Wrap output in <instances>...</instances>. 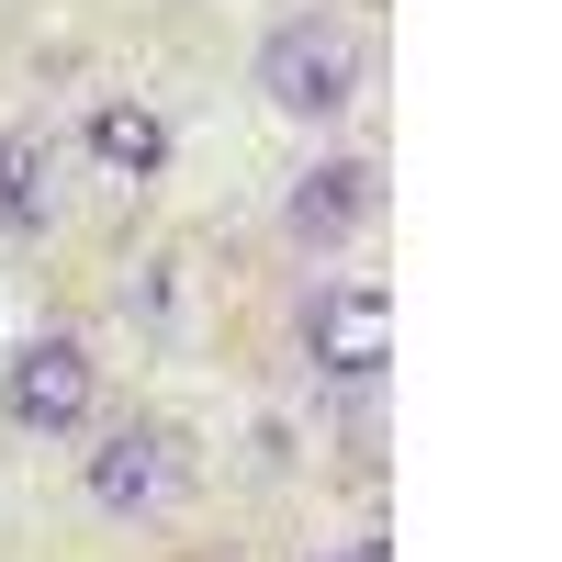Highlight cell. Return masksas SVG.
<instances>
[{
  "instance_id": "6da1fadb",
  "label": "cell",
  "mask_w": 562,
  "mask_h": 562,
  "mask_svg": "<svg viewBox=\"0 0 562 562\" xmlns=\"http://www.w3.org/2000/svg\"><path fill=\"white\" fill-rule=\"evenodd\" d=\"M259 102H270V113H293V124L349 113V102H360V34H349V23H326V12L270 23V45H259Z\"/></svg>"
},
{
  "instance_id": "7a4b0ae2",
  "label": "cell",
  "mask_w": 562,
  "mask_h": 562,
  "mask_svg": "<svg viewBox=\"0 0 562 562\" xmlns=\"http://www.w3.org/2000/svg\"><path fill=\"white\" fill-rule=\"evenodd\" d=\"M0 416H12V428H34V439L79 428V416H90V349H79V338H34V349H12V371H0Z\"/></svg>"
},
{
  "instance_id": "3957f363",
  "label": "cell",
  "mask_w": 562,
  "mask_h": 562,
  "mask_svg": "<svg viewBox=\"0 0 562 562\" xmlns=\"http://www.w3.org/2000/svg\"><path fill=\"white\" fill-rule=\"evenodd\" d=\"M304 338H315V371H338V383H383V360H394V304L371 293V281H326L315 315H304Z\"/></svg>"
},
{
  "instance_id": "277c9868",
  "label": "cell",
  "mask_w": 562,
  "mask_h": 562,
  "mask_svg": "<svg viewBox=\"0 0 562 562\" xmlns=\"http://www.w3.org/2000/svg\"><path fill=\"white\" fill-rule=\"evenodd\" d=\"M371 214H383V180H371V158H315V169L293 180V203H281L293 248H349Z\"/></svg>"
},
{
  "instance_id": "5b68a950",
  "label": "cell",
  "mask_w": 562,
  "mask_h": 562,
  "mask_svg": "<svg viewBox=\"0 0 562 562\" xmlns=\"http://www.w3.org/2000/svg\"><path fill=\"white\" fill-rule=\"evenodd\" d=\"M169 495H180V450L158 428H113L102 450H90V506H113V518H158Z\"/></svg>"
},
{
  "instance_id": "8992f818",
  "label": "cell",
  "mask_w": 562,
  "mask_h": 562,
  "mask_svg": "<svg viewBox=\"0 0 562 562\" xmlns=\"http://www.w3.org/2000/svg\"><path fill=\"white\" fill-rule=\"evenodd\" d=\"M45 214H57V135L12 124L0 135V225H12V237H45Z\"/></svg>"
},
{
  "instance_id": "52a82bcc",
  "label": "cell",
  "mask_w": 562,
  "mask_h": 562,
  "mask_svg": "<svg viewBox=\"0 0 562 562\" xmlns=\"http://www.w3.org/2000/svg\"><path fill=\"white\" fill-rule=\"evenodd\" d=\"M90 147H102V169H124V180H147V169L169 158V124H158L147 102H102V113H90Z\"/></svg>"
},
{
  "instance_id": "ba28073f",
  "label": "cell",
  "mask_w": 562,
  "mask_h": 562,
  "mask_svg": "<svg viewBox=\"0 0 562 562\" xmlns=\"http://www.w3.org/2000/svg\"><path fill=\"white\" fill-rule=\"evenodd\" d=\"M315 562H383V540H349V551H315Z\"/></svg>"
}]
</instances>
